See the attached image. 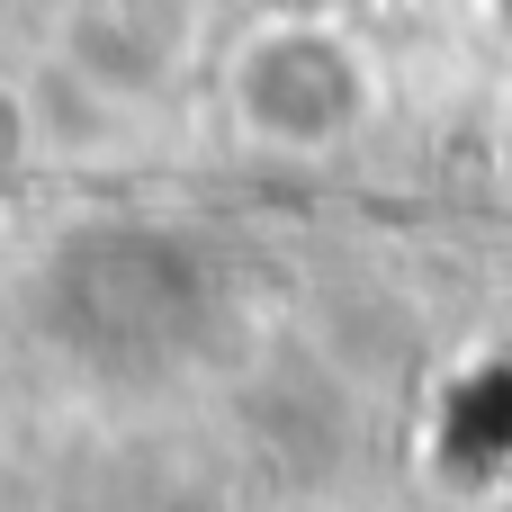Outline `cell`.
Wrapping results in <instances>:
<instances>
[{"mask_svg":"<svg viewBox=\"0 0 512 512\" xmlns=\"http://www.w3.org/2000/svg\"><path fill=\"white\" fill-rule=\"evenodd\" d=\"M198 315H207V270L171 234L117 225V234H81L45 261V324L99 369L171 360Z\"/></svg>","mask_w":512,"mask_h":512,"instance_id":"cell-1","label":"cell"},{"mask_svg":"<svg viewBox=\"0 0 512 512\" xmlns=\"http://www.w3.org/2000/svg\"><path fill=\"white\" fill-rule=\"evenodd\" d=\"M234 99H243V126L261 144H288V153H324L342 144L360 117H369V72L342 36L288 18L279 36H261L234 72Z\"/></svg>","mask_w":512,"mask_h":512,"instance_id":"cell-2","label":"cell"},{"mask_svg":"<svg viewBox=\"0 0 512 512\" xmlns=\"http://www.w3.org/2000/svg\"><path fill=\"white\" fill-rule=\"evenodd\" d=\"M18 153H27V108H18V99L0 90V180L18 171Z\"/></svg>","mask_w":512,"mask_h":512,"instance_id":"cell-3","label":"cell"},{"mask_svg":"<svg viewBox=\"0 0 512 512\" xmlns=\"http://www.w3.org/2000/svg\"><path fill=\"white\" fill-rule=\"evenodd\" d=\"M288 512H315V504H288Z\"/></svg>","mask_w":512,"mask_h":512,"instance_id":"cell-4","label":"cell"}]
</instances>
